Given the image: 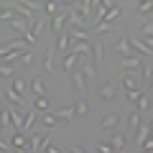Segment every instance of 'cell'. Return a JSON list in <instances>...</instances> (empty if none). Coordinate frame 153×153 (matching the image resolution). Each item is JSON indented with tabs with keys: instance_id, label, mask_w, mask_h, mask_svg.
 Instances as JSON below:
<instances>
[{
	"instance_id": "7bdbcfd3",
	"label": "cell",
	"mask_w": 153,
	"mask_h": 153,
	"mask_svg": "<svg viewBox=\"0 0 153 153\" xmlns=\"http://www.w3.org/2000/svg\"><path fill=\"white\" fill-rule=\"evenodd\" d=\"M148 130H151V128H148ZM151 140H153V130H151Z\"/></svg>"
},
{
	"instance_id": "bcb514c9",
	"label": "cell",
	"mask_w": 153,
	"mask_h": 153,
	"mask_svg": "<svg viewBox=\"0 0 153 153\" xmlns=\"http://www.w3.org/2000/svg\"><path fill=\"white\" fill-rule=\"evenodd\" d=\"M0 153H3V151H0Z\"/></svg>"
},
{
	"instance_id": "ba28073f",
	"label": "cell",
	"mask_w": 153,
	"mask_h": 153,
	"mask_svg": "<svg viewBox=\"0 0 153 153\" xmlns=\"http://www.w3.org/2000/svg\"><path fill=\"white\" fill-rule=\"evenodd\" d=\"M5 100L10 102L13 110H23V107H26V102H23V94L13 92V89H5Z\"/></svg>"
},
{
	"instance_id": "f546056e",
	"label": "cell",
	"mask_w": 153,
	"mask_h": 153,
	"mask_svg": "<svg viewBox=\"0 0 153 153\" xmlns=\"http://www.w3.org/2000/svg\"><path fill=\"white\" fill-rule=\"evenodd\" d=\"M0 76H3V79H13V76H16V69L8 66V64H0Z\"/></svg>"
},
{
	"instance_id": "f6af8a7d",
	"label": "cell",
	"mask_w": 153,
	"mask_h": 153,
	"mask_svg": "<svg viewBox=\"0 0 153 153\" xmlns=\"http://www.w3.org/2000/svg\"><path fill=\"white\" fill-rule=\"evenodd\" d=\"M143 153H153V151H143Z\"/></svg>"
},
{
	"instance_id": "ffe728a7",
	"label": "cell",
	"mask_w": 153,
	"mask_h": 153,
	"mask_svg": "<svg viewBox=\"0 0 153 153\" xmlns=\"http://www.w3.org/2000/svg\"><path fill=\"white\" fill-rule=\"evenodd\" d=\"M0 128H3V130H8V128H10V130H13V123H10V107H0Z\"/></svg>"
},
{
	"instance_id": "44dd1931",
	"label": "cell",
	"mask_w": 153,
	"mask_h": 153,
	"mask_svg": "<svg viewBox=\"0 0 153 153\" xmlns=\"http://www.w3.org/2000/svg\"><path fill=\"white\" fill-rule=\"evenodd\" d=\"M10 148H28V138L23 133H13L10 138Z\"/></svg>"
},
{
	"instance_id": "4dcf8cb0",
	"label": "cell",
	"mask_w": 153,
	"mask_h": 153,
	"mask_svg": "<svg viewBox=\"0 0 153 153\" xmlns=\"http://www.w3.org/2000/svg\"><path fill=\"white\" fill-rule=\"evenodd\" d=\"M135 105H138V110H140V112H143V110H151V97H148V94H140Z\"/></svg>"
},
{
	"instance_id": "d6986e66",
	"label": "cell",
	"mask_w": 153,
	"mask_h": 153,
	"mask_svg": "<svg viewBox=\"0 0 153 153\" xmlns=\"http://www.w3.org/2000/svg\"><path fill=\"white\" fill-rule=\"evenodd\" d=\"M54 51H56V49L51 46V49L44 54V69L49 71V74H54V71H56V66H54Z\"/></svg>"
},
{
	"instance_id": "83f0119b",
	"label": "cell",
	"mask_w": 153,
	"mask_h": 153,
	"mask_svg": "<svg viewBox=\"0 0 153 153\" xmlns=\"http://www.w3.org/2000/svg\"><path fill=\"white\" fill-rule=\"evenodd\" d=\"M56 125H59V120H56V115L46 112V115H44V128H46V130H54Z\"/></svg>"
},
{
	"instance_id": "cb8c5ba5",
	"label": "cell",
	"mask_w": 153,
	"mask_h": 153,
	"mask_svg": "<svg viewBox=\"0 0 153 153\" xmlns=\"http://www.w3.org/2000/svg\"><path fill=\"white\" fill-rule=\"evenodd\" d=\"M33 110L36 112H46L49 110V100L46 97H33Z\"/></svg>"
},
{
	"instance_id": "3957f363",
	"label": "cell",
	"mask_w": 153,
	"mask_h": 153,
	"mask_svg": "<svg viewBox=\"0 0 153 153\" xmlns=\"http://www.w3.org/2000/svg\"><path fill=\"white\" fill-rule=\"evenodd\" d=\"M66 23H69V13H59L56 18H51V33L54 36H61Z\"/></svg>"
},
{
	"instance_id": "4316f807",
	"label": "cell",
	"mask_w": 153,
	"mask_h": 153,
	"mask_svg": "<svg viewBox=\"0 0 153 153\" xmlns=\"http://www.w3.org/2000/svg\"><path fill=\"white\" fill-rule=\"evenodd\" d=\"M59 8H61V3H54V0H49V3H44V10L49 13V16H59Z\"/></svg>"
},
{
	"instance_id": "7402d4cb",
	"label": "cell",
	"mask_w": 153,
	"mask_h": 153,
	"mask_svg": "<svg viewBox=\"0 0 153 153\" xmlns=\"http://www.w3.org/2000/svg\"><path fill=\"white\" fill-rule=\"evenodd\" d=\"M117 51L123 54V59H128V56H135V54H133V49H130V44H128V38H120V41H117Z\"/></svg>"
},
{
	"instance_id": "8d00e7d4",
	"label": "cell",
	"mask_w": 153,
	"mask_h": 153,
	"mask_svg": "<svg viewBox=\"0 0 153 153\" xmlns=\"http://www.w3.org/2000/svg\"><path fill=\"white\" fill-rule=\"evenodd\" d=\"M18 61H21L23 66H31V64H33V54H31V51H26V54H23V56H21Z\"/></svg>"
},
{
	"instance_id": "9c48e42d",
	"label": "cell",
	"mask_w": 153,
	"mask_h": 153,
	"mask_svg": "<svg viewBox=\"0 0 153 153\" xmlns=\"http://www.w3.org/2000/svg\"><path fill=\"white\" fill-rule=\"evenodd\" d=\"M8 28H10V31H16L18 36H23V33L28 31V23L23 21V18H18V16H13L10 21H8Z\"/></svg>"
},
{
	"instance_id": "52a82bcc",
	"label": "cell",
	"mask_w": 153,
	"mask_h": 153,
	"mask_svg": "<svg viewBox=\"0 0 153 153\" xmlns=\"http://www.w3.org/2000/svg\"><path fill=\"white\" fill-rule=\"evenodd\" d=\"M69 44H71V54H79V56L92 54V44L89 41H69Z\"/></svg>"
},
{
	"instance_id": "7c38bea8",
	"label": "cell",
	"mask_w": 153,
	"mask_h": 153,
	"mask_svg": "<svg viewBox=\"0 0 153 153\" xmlns=\"http://www.w3.org/2000/svg\"><path fill=\"white\" fill-rule=\"evenodd\" d=\"M79 71L84 74V79H87V82L97 76V66H94V64H92L89 59H84V61H82V66H79Z\"/></svg>"
},
{
	"instance_id": "2e32d148",
	"label": "cell",
	"mask_w": 153,
	"mask_h": 153,
	"mask_svg": "<svg viewBox=\"0 0 153 153\" xmlns=\"http://www.w3.org/2000/svg\"><path fill=\"white\" fill-rule=\"evenodd\" d=\"M33 10H36V8H33L31 3H16V5H13V13H18V16H23V18H31Z\"/></svg>"
},
{
	"instance_id": "ee69618b",
	"label": "cell",
	"mask_w": 153,
	"mask_h": 153,
	"mask_svg": "<svg viewBox=\"0 0 153 153\" xmlns=\"http://www.w3.org/2000/svg\"><path fill=\"white\" fill-rule=\"evenodd\" d=\"M151 130H153V120H151Z\"/></svg>"
},
{
	"instance_id": "d4e9b609",
	"label": "cell",
	"mask_w": 153,
	"mask_h": 153,
	"mask_svg": "<svg viewBox=\"0 0 153 153\" xmlns=\"http://www.w3.org/2000/svg\"><path fill=\"white\" fill-rule=\"evenodd\" d=\"M128 123H130V128L135 130V135H138V130H140V112H138V110H133L130 117H128Z\"/></svg>"
},
{
	"instance_id": "ac0fdd59",
	"label": "cell",
	"mask_w": 153,
	"mask_h": 153,
	"mask_svg": "<svg viewBox=\"0 0 153 153\" xmlns=\"http://www.w3.org/2000/svg\"><path fill=\"white\" fill-rule=\"evenodd\" d=\"M92 59L97 61V66L102 64V59H105V44L97 38V44H92Z\"/></svg>"
},
{
	"instance_id": "6da1fadb",
	"label": "cell",
	"mask_w": 153,
	"mask_h": 153,
	"mask_svg": "<svg viewBox=\"0 0 153 153\" xmlns=\"http://www.w3.org/2000/svg\"><path fill=\"white\" fill-rule=\"evenodd\" d=\"M100 130H107V133H115V128H120V112H110L105 115L102 120L97 123Z\"/></svg>"
},
{
	"instance_id": "f35d334b",
	"label": "cell",
	"mask_w": 153,
	"mask_h": 153,
	"mask_svg": "<svg viewBox=\"0 0 153 153\" xmlns=\"http://www.w3.org/2000/svg\"><path fill=\"white\" fill-rule=\"evenodd\" d=\"M151 76H153V66H143V79L151 82Z\"/></svg>"
},
{
	"instance_id": "1f68e13d",
	"label": "cell",
	"mask_w": 153,
	"mask_h": 153,
	"mask_svg": "<svg viewBox=\"0 0 153 153\" xmlns=\"http://www.w3.org/2000/svg\"><path fill=\"white\" fill-rule=\"evenodd\" d=\"M33 120H36V110H31V112L26 115V123H23V133H26V130H31V128H33Z\"/></svg>"
},
{
	"instance_id": "d590c367",
	"label": "cell",
	"mask_w": 153,
	"mask_h": 153,
	"mask_svg": "<svg viewBox=\"0 0 153 153\" xmlns=\"http://www.w3.org/2000/svg\"><path fill=\"white\" fill-rule=\"evenodd\" d=\"M140 89H133V92H125V97H128V102H133V105H135L138 102V97H140Z\"/></svg>"
},
{
	"instance_id": "8992f818",
	"label": "cell",
	"mask_w": 153,
	"mask_h": 153,
	"mask_svg": "<svg viewBox=\"0 0 153 153\" xmlns=\"http://www.w3.org/2000/svg\"><path fill=\"white\" fill-rule=\"evenodd\" d=\"M28 87L33 89V97H46V79H44L41 74H36V76H33Z\"/></svg>"
},
{
	"instance_id": "4fadbf2b",
	"label": "cell",
	"mask_w": 153,
	"mask_h": 153,
	"mask_svg": "<svg viewBox=\"0 0 153 153\" xmlns=\"http://www.w3.org/2000/svg\"><path fill=\"white\" fill-rule=\"evenodd\" d=\"M120 84H123V89H125V92H133V89H140V82H138V76H135V74H125Z\"/></svg>"
},
{
	"instance_id": "e0dca14e",
	"label": "cell",
	"mask_w": 153,
	"mask_h": 153,
	"mask_svg": "<svg viewBox=\"0 0 153 153\" xmlns=\"http://www.w3.org/2000/svg\"><path fill=\"white\" fill-rule=\"evenodd\" d=\"M120 16H123V8L117 5V3H115V5L110 8L107 13H105V18H102V23H100V26H107L110 21H115V18H120Z\"/></svg>"
},
{
	"instance_id": "836d02e7",
	"label": "cell",
	"mask_w": 153,
	"mask_h": 153,
	"mask_svg": "<svg viewBox=\"0 0 153 153\" xmlns=\"http://www.w3.org/2000/svg\"><path fill=\"white\" fill-rule=\"evenodd\" d=\"M89 112V105L87 102H76L74 105V115H87Z\"/></svg>"
},
{
	"instance_id": "30bf717a",
	"label": "cell",
	"mask_w": 153,
	"mask_h": 153,
	"mask_svg": "<svg viewBox=\"0 0 153 153\" xmlns=\"http://www.w3.org/2000/svg\"><path fill=\"white\" fill-rule=\"evenodd\" d=\"M71 87H76V89H79V92H87V79H84V74H82V71H79V69H76V71H71Z\"/></svg>"
},
{
	"instance_id": "d6a6232c",
	"label": "cell",
	"mask_w": 153,
	"mask_h": 153,
	"mask_svg": "<svg viewBox=\"0 0 153 153\" xmlns=\"http://www.w3.org/2000/svg\"><path fill=\"white\" fill-rule=\"evenodd\" d=\"M41 31H44V21H38V18H36V21L31 23V33L38 38V33H41Z\"/></svg>"
},
{
	"instance_id": "5b68a950",
	"label": "cell",
	"mask_w": 153,
	"mask_h": 153,
	"mask_svg": "<svg viewBox=\"0 0 153 153\" xmlns=\"http://www.w3.org/2000/svg\"><path fill=\"white\" fill-rule=\"evenodd\" d=\"M82 61H84V59H82L79 54H66V59H64V64H61V69L71 74V71H76L79 66H82Z\"/></svg>"
},
{
	"instance_id": "7a4b0ae2",
	"label": "cell",
	"mask_w": 153,
	"mask_h": 153,
	"mask_svg": "<svg viewBox=\"0 0 153 153\" xmlns=\"http://www.w3.org/2000/svg\"><path fill=\"white\" fill-rule=\"evenodd\" d=\"M120 66L128 71V74H133V71H143V56H128V59H120Z\"/></svg>"
},
{
	"instance_id": "60d3db41",
	"label": "cell",
	"mask_w": 153,
	"mask_h": 153,
	"mask_svg": "<svg viewBox=\"0 0 153 153\" xmlns=\"http://www.w3.org/2000/svg\"><path fill=\"white\" fill-rule=\"evenodd\" d=\"M143 151H153V140H151V138H148V140L143 143Z\"/></svg>"
},
{
	"instance_id": "603a6c76",
	"label": "cell",
	"mask_w": 153,
	"mask_h": 153,
	"mask_svg": "<svg viewBox=\"0 0 153 153\" xmlns=\"http://www.w3.org/2000/svg\"><path fill=\"white\" fill-rule=\"evenodd\" d=\"M10 89H13V92H18V94H23V92L28 89V84H26V79H21V76H13Z\"/></svg>"
},
{
	"instance_id": "277c9868",
	"label": "cell",
	"mask_w": 153,
	"mask_h": 153,
	"mask_svg": "<svg viewBox=\"0 0 153 153\" xmlns=\"http://www.w3.org/2000/svg\"><path fill=\"white\" fill-rule=\"evenodd\" d=\"M115 94H117V82H115V79H107V82L100 87V97H102L105 102H110Z\"/></svg>"
},
{
	"instance_id": "f1b7e54d",
	"label": "cell",
	"mask_w": 153,
	"mask_h": 153,
	"mask_svg": "<svg viewBox=\"0 0 153 153\" xmlns=\"http://www.w3.org/2000/svg\"><path fill=\"white\" fill-rule=\"evenodd\" d=\"M54 49H56V51H66V49H69V33H61Z\"/></svg>"
},
{
	"instance_id": "8fae6325",
	"label": "cell",
	"mask_w": 153,
	"mask_h": 153,
	"mask_svg": "<svg viewBox=\"0 0 153 153\" xmlns=\"http://www.w3.org/2000/svg\"><path fill=\"white\" fill-rule=\"evenodd\" d=\"M110 146H112V148H115V151L120 153V151H123V148H125V146H128V138H125V135H123V133H117V130H115V133H112V135H110Z\"/></svg>"
},
{
	"instance_id": "b9f144b4",
	"label": "cell",
	"mask_w": 153,
	"mask_h": 153,
	"mask_svg": "<svg viewBox=\"0 0 153 153\" xmlns=\"http://www.w3.org/2000/svg\"><path fill=\"white\" fill-rule=\"evenodd\" d=\"M71 153H84V148H79V146H71Z\"/></svg>"
},
{
	"instance_id": "484cf974",
	"label": "cell",
	"mask_w": 153,
	"mask_h": 153,
	"mask_svg": "<svg viewBox=\"0 0 153 153\" xmlns=\"http://www.w3.org/2000/svg\"><path fill=\"white\" fill-rule=\"evenodd\" d=\"M148 13H153V0H143V3H138V16H148Z\"/></svg>"
},
{
	"instance_id": "74e56055",
	"label": "cell",
	"mask_w": 153,
	"mask_h": 153,
	"mask_svg": "<svg viewBox=\"0 0 153 153\" xmlns=\"http://www.w3.org/2000/svg\"><path fill=\"white\" fill-rule=\"evenodd\" d=\"M97 153H115V148L110 143H97Z\"/></svg>"
},
{
	"instance_id": "e575fe53",
	"label": "cell",
	"mask_w": 153,
	"mask_h": 153,
	"mask_svg": "<svg viewBox=\"0 0 153 153\" xmlns=\"http://www.w3.org/2000/svg\"><path fill=\"white\" fill-rule=\"evenodd\" d=\"M151 36H153V21L146 23V26L140 28V38H151Z\"/></svg>"
},
{
	"instance_id": "9a60e30c",
	"label": "cell",
	"mask_w": 153,
	"mask_h": 153,
	"mask_svg": "<svg viewBox=\"0 0 153 153\" xmlns=\"http://www.w3.org/2000/svg\"><path fill=\"white\" fill-rule=\"evenodd\" d=\"M56 120L59 123H69V120H74V105H69V107H61V110H56Z\"/></svg>"
},
{
	"instance_id": "ab89813d",
	"label": "cell",
	"mask_w": 153,
	"mask_h": 153,
	"mask_svg": "<svg viewBox=\"0 0 153 153\" xmlns=\"http://www.w3.org/2000/svg\"><path fill=\"white\" fill-rule=\"evenodd\" d=\"M46 153H61V148H59V146H51V143H49V146H46Z\"/></svg>"
},
{
	"instance_id": "5bb4252c",
	"label": "cell",
	"mask_w": 153,
	"mask_h": 153,
	"mask_svg": "<svg viewBox=\"0 0 153 153\" xmlns=\"http://www.w3.org/2000/svg\"><path fill=\"white\" fill-rule=\"evenodd\" d=\"M10 123H13V133H23V123H26V117H23L18 110L10 107Z\"/></svg>"
}]
</instances>
